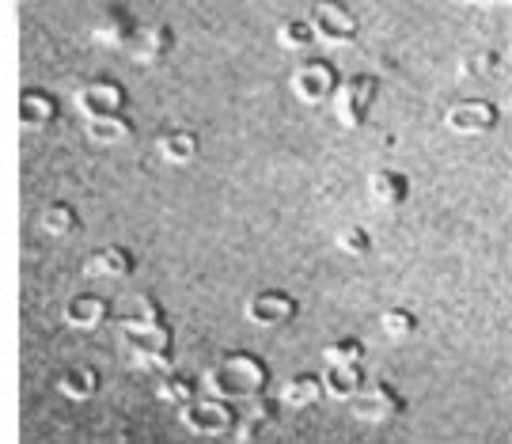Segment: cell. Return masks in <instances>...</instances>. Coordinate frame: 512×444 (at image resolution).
Returning a JSON list of instances; mask_svg holds the SVG:
<instances>
[{
  "mask_svg": "<svg viewBox=\"0 0 512 444\" xmlns=\"http://www.w3.org/2000/svg\"><path fill=\"white\" fill-rule=\"evenodd\" d=\"M202 388L209 395H220L228 403H243L251 395H262L270 388V365L251 350L224 353L217 365L202 372Z\"/></svg>",
  "mask_w": 512,
  "mask_h": 444,
  "instance_id": "1",
  "label": "cell"
},
{
  "mask_svg": "<svg viewBox=\"0 0 512 444\" xmlns=\"http://www.w3.org/2000/svg\"><path fill=\"white\" fill-rule=\"evenodd\" d=\"M118 338L126 342L129 350H137V346H175L171 319H167L164 304L152 300V296H141L137 312L118 323Z\"/></svg>",
  "mask_w": 512,
  "mask_h": 444,
  "instance_id": "2",
  "label": "cell"
},
{
  "mask_svg": "<svg viewBox=\"0 0 512 444\" xmlns=\"http://www.w3.org/2000/svg\"><path fill=\"white\" fill-rule=\"evenodd\" d=\"M179 422H183V429L198 433V437H228L232 426H236V403L205 391L202 399L194 395L190 403L179 407Z\"/></svg>",
  "mask_w": 512,
  "mask_h": 444,
  "instance_id": "3",
  "label": "cell"
},
{
  "mask_svg": "<svg viewBox=\"0 0 512 444\" xmlns=\"http://www.w3.org/2000/svg\"><path fill=\"white\" fill-rule=\"evenodd\" d=\"M338 84H342V73L334 69V61H327V57H304L293 69V76H289L293 95L300 103H308V107H319V103L334 99Z\"/></svg>",
  "mask_w": 512,
  "mask_h": 444,
  "instance_id": "4",
  "label": "cell"
},
{
  "mask_svg": "<svg viewBox=\"0 0 512 444\" xmlns=\"http://www.w3.org/2000/svg\"><path fill=\"white\" fill-rule=\"evenodd\" d=\"M380 92V76L376 73H357L338 84L334 92V114L346 130H361L372 114V99Z\"/></svg>",
  "mask_w": 512,
  "mask_h": 444,
  "instance_id": "5",
  "label": "cell"
},
{
  "mask_svg": "<svg viewBox=\"0 0 512 444\" xmlns=\"http://www.w3.org/2000/svg\"><path fill=\"white\" fill-rule=\"evenodd\" d=\"M353 403V414L361 418V422H372V426H384V422H395V418H403L406 414V395L395 384H387V380H372V384H361V391L349 399Z\"/></svg>",
  "mask_w": 512,
  "mask_h": 444,
  "instance_id": "6",
  "label": "cell"
},
{
  "mask_svg": "<svg viewBox=\"0 0 512 444\" xmlns=\"http://www.w3.org/2000/svg\"><path fill=\"white\" fill-rule=\"evenodd\" d=\"M69 103H73V111L80 114L84 122H92V118H107V114H126L129 88L126 84H118V80L99 76V80L80 84Z\"/></svg>",
  "mask_w": 512,
  "mask_h": 444,
  "instance_id": "7",
  "label": "cell"
},
{
  "mask_svg": "<svg viewBox=\"0 0 512 444\" xmlns=\"http://www.w3.org/2000/svg\"><path fill=\"white\" fill-rule=\"evenodd\" d=\"M308 23L315 42H323V46H353L361 35V23L346 4H315Z\"/></svg>",
  "mask_w": 512,
  "mask_h": 444,
  "instance_id": "8",
  "label": "cell"
},
{
  "mask_svg": "<svg viewBox=\"0 0 512 444\" xmlns=\"http://www.w3.org/2000/svg\"><path fill=\"white\" fill-rule=\"evenodd\" d=\"M247 323L251 327H262V331H274V327H285V323H293L296 315H300V300L293 293H285V289H262L247 300Z\"/></svg>",
  "mask_w": 512,
  "mask_h": 444,
  "instance_id": "9",
  "label": "cell"
},
{
  "mask_svg": "<svg viewBox=\"0 0 512 444\" xmlns=\"http://www.w3.org/2000/svg\"><path fill=\"white\" fill-rule=\"evenodd\" d=\"M444 126L459 137H482V133H494L501 126V107L490 99H463V103H452L444 111Z\"/></svg>",
  "mask_w": 512,
  "mask_h": 444,
  "instance_id": "10",
  "label": "cell"
},
{
  "mask_svg": "<svg viewBox=\"0 0 512 444\" xmlns=\"http://www.w3.org/2000/svg\"><path fill=\"white\" fill-rule=\"evenodd\" d=\"M110 312H114L110 296L76 293V296H69V304L61 308V319H65V327H73V331H99L110 319Z\"/></svg>",
  "mask_w": 512,
  "mask_h": 444,
  "instance_id": "11",
  "label": "cell"
},
{
  "mask_svg": "<svg viewBox=\"0 0 512 444\" xmlns=\"http://www.w3.org/2000/svg\"><path fill=\"white\" fill-rule=\"evenodd\" d=\"M137 35V19L126 4H103L92 23V42L99 46H129Z\"/></svg>",
  "mask_w": 512,
  "mask_h": 444,
  "instance_id": "12",
  "label": "cell"
},
{
  "mask_svg": "<svg viewBox=\"0 0 512 444\" xmlns=\"http://www.w3.org/2000/svg\"><path fill=\"white\" fill-rule=\"evenodd\" d=\"M277 426V403L266 395H251L243 399V410L236 414V426H232V441H258L266 429Z\"/></svg>",
  "mask_w": 512,
  "mask_h": 444,
  "instance_id": "13",
  "label": "cell"
},
{
  "mask_svg": "<svg viewBox=\"0 0 512 444\" xmlns=\"http://www.w3.org/2000/svg\"><path fill=\"white\" fill-rule=\"evenodd\" d=\"M133 270H137V255L126 243H107L103 251H95L92 259L84 262V278L92 281H122L133 278Z\"/></svg>",
  "mask_w": 512,
  "mask_h": 444,
  "instance_id": "14",
  "label": "cell"
},
{
  "mask_svg": "<svg viewBox=\"0 0 512 444\" xmlns=\"http://www.w3.org/2000/svg\"><path fill=\"white\" fill-rule=\"evenodd\" d=\"M129 54L137 65H160L175 54V31L167 23H148V27H137V35L129 42Z\"/></svg>",
  "mask_w": 512,
  "mask_h": 444,
  "instance_id": "15",
  "label": "cell"
},
{
  "mask_svg": "<svg viewBox=\"0 0 512 444\" xmlns=\"http://www.w3.org/2000/svg\"><path fill=\"white\" fill-rule=\"evenodd\" d=\"M57 114H61V103L46 88H27L19 95V126L23 130H50Z\"/></svg>",
  "mask_w": 512,
  "mask_h": 444,
  "instance_id": "16",
  "label": "cell"
},
{
  "mask_svg": "<svg viewBox=\"0 0 512 444\" xmlns=\"http://www.w3.org/2000/svg\"><path fill=\"white\" fill-rule=\"evenodd\" d=\"M368 198L380 205V209H399V205L410 202V175H406V171H395V167L372 171V179H368Z\"/></svg>",
  "mask_w": 512,
  "mask_h": 444,
  "instance_id": "17",
  "label": "cell"
},
{
  "mask_svg": "<svg viewBox=\"0 0 512 444\" xmlns=\"http://www.w3.org/2000/svg\"><path fill=\"white\" fill-rule=\"evenodd\" d=\"M323 399V380L315 372H300V376H289L281 391H277V403L289 410H308Z\"/></svg>",
  "mask_w": 512,
  "mask_h": 444,
  "instance_id": "18",
  "label": "cell"
},
{
  "mask_svg": "<svg viewBox=\"0 0 512 444\" xmlns=\"http://www.w3.org/2000/svg\"><path fill=\"white\" fill-rule=\"evenodd\" d=\"M198 148H202V141H198L194 130H164L156 137V156L171 167L190 164V160L198 156Z\"/></svg>",
  "mask_w": 512,
  "mask_h": 444,
  "instance_id": "19",
  "label": "cell"
},
{
  "mask_svg": "<svg viewBox=\"0 0 512 444\" xmlns=\"http://www.w3.org/2000/svg\"><path fill=\"white\" fill-rule=\"evenodd\" d=\"M319 380H323V399L349 403L361 391V384H365V369L361 365H327V372Z\"/></svg>",
  "mask_w": 512,
  "mask_h": 444,
  "instance_id": "20",
  "label": "cell"
},
{
  "mask_svg": "<svg viewBox=\"0 0 512 444\" xmlns=\"http://www.w3.org/2000/svg\"><path fill=\"white\" fill-rule=\"evenodd\" d=\"M99 388H103V376H99L95 365H76V369H69L57 380L61 399H69V403H88V399L99 395Z\"/></svg>",
  "mask_w": 512,
  "mask_h": 444,
  "instance_id": "21",
  "label": "cell"
},
{
  "mask_svg": "<svg viewBox=\"0 0 512 444\" xmlns=\"http://www.w3.org/2000/svg\"><path fill=\"white\" fill-rule=\"evenodd\" d=\"M38 228L54 240H69L80 232V213H76L73 202H50L42 213H38Z\"/></svg>",
  "mask_w": 512,
  "mask_h": 444,
  "instance_id": "22",
  "label": "cell"
},
{
  "mask_svg": "<svg viewBox=\"0 0 512 444\" xmlns=\"http://www.w3.org/2000/svg\"><path fill=\"white\" fill-rule=\"evenodd\" d=\"M84 133H88V141H95V145H122V141H129L137 133V126H133L129 114H107V118L84 122Z\"/></svg>",
  "mask_w": 512,
  "mask_h": 444,
  "instance_id": "23",
  "label": "cell"
},
{
  "mask_svg": "<svg viewBox=\"0 0 512 444\" xmlns=\"http://www.w3.org/2000/svg\"><path fill=\"white\" fill-rule=\"evenodd\" d=\"M198 391H202V380H194V376H186V372L167 369V372H160L156 399H160V403H175V407H183V403H190Z\"/></svg>",
  "mask_w": 512,
  "mask_h": 444,
  "instance_id": "24",
  "label": "cell"
},
{
  "mask_svg": "<svg viewBox=\"0 0 512 444\" xmlns=\"http://www.w3.org/2000/svg\"><path fill=\"white\" fill-rule=\"evenodd\" d=\"M380 334H384L387 342H406V338L418 334V315L410 312V308H387L380 315Z\"/></svg>",
  "mask_w": 512,
  "mask_h": 444,
  "instance_id": "25",
  "label": "cell"
},
{
  "mask_svg": "<svg viewBox=\"0 0 512 444\" xmlns=\"http://www.w3.org/2000/svg\"><path fill=\"white\" fill-rule=\"evenodd\" d=\"M274 38H277V46H281V50H289V54H300V50L315 46V35H311L308 19H281Z\"/></svg>",
  "mask_w": 512,
  "mask_h": 444,
  "instance_id": "26",
  "label": "cell"
},
{
  "mask_svg": "<svg viewBox=\"0 0 512 444\" xmlns=\"http://www.w3.org/2000/svg\"><path fill=\"white\" fill-rule=\"evenodd\" d=\"M334 247L342 255H349V259H365V255H372V232H368L365 224H346V228H338Z\"/></svg>",
  "mask_w": 512,
  "mask_h": 444,
  "instance_id": "27",
  "label": "cell"
},
{
  "mask_svg": "<svg viewBox=\"0 0 512 444\" xmlns=\"http://www.w3.org/2000/svg\"><path fill=\"white\" fill-rule=\"evenodd\" d=\"M323 361H327V365H365V342L353 338V334L334 338L327 350H323Z\"/></svg>",
  "mask_w": 512,
  "mask_h": 444,
  "instance_id": "28",
  "label": "cell"
},
{
  "mask_svg": "<svg viewBox=\"0 0 512 444\" xmlns=\"http://www.w3.org/2000/svg\"><path fill=\"white\" fill-rule=\"evenodd\" d=\"M497 65H501L497 50H478V54L463 57V73L467 76H494Z\"/></svg>",
  "mask_w": 512,
  "mask_h": 444,
  "instance_id": "29",
  "label": "cell"
}]
</instances>
